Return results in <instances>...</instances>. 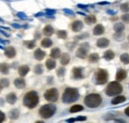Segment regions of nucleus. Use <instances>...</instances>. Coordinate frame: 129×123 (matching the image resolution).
<instances>
[{
	"mask_svg": "<svg viewBox=\"0 0 129 123\" xmlns=\"http://www.w3.org/2000/svg\"><path fill=\"white\" fill-rule=\"evenodd\" d=\"M79 97H80V93L77 88L67 87L63 93L62 100L64 103H72V102L77 101L79 99Z\"/></svg>",
	"mask_w": 129,
	"mask_h": 123,
	"instance_id": "1",
	"label": "nucleus"
},
{
	"mask_svg": "<svg viewBox=\"0 0 129 123\" xmlns=\"http://www.w3.org/2000/svg\"><path fill=\"white\" fill-rule=\"evenodd\" d=\"M39 103V95L37 91L31 90L27 92L23 97V104L28 108H34Z\"/></svg>",
	"mask_w": 129,
	"mask_h": 123,
	"instance_id": "2",
	"label": "nucleus"
},
{
	"mask_svg": "<svg viewBox=\"0 0 129 123\" xmlns=\"http://www.w3.org/2000/svg\"><path fill=\"white\" fill-rule=\"evenodd\" d=\"M84 104L87 106V107L90 108H95L98 107L101 102H102V98L100 96V94H97V93H90V94H87L85 97H84Z\"/></svg>",
	"mask_w": 129,
	"mask_h": 123,
	"instance_id": "3",
	"label": "nucleus"
},
{
	"mask_svg": "<svg viewBox=\"0 0 129 123\" xmlns=\"http://www.w3.org/2000/svg\"><path fill=\"white\" fill-rule=\"evenodd\" d=\"M122 92V85L117 81H111L110 83H108L107 87H106V90L105 93L108 95V96H115V95H118Z\"/></svg>",
	"mask_w": 129,
	"mask_h": 123,
	"instance_id": "4",
	"label": "nucleus"
},
{
	"mask_svg": "<svg viewBox=\"0 0 129 123\" xmlns=\"http://www.w3.org/2000/svg\"><path fill=\"white\" fill-rule=\"evenodd\" d=\"M56 110H57L56 105L49 103V104H45V105H43L42 107L40 108L39 113H40V115H41L43 118H46V119H47V118L52 117V116L55 114Z\"/></svg>",
	"mask_w": 129,
	"mask_h": 123,
	"instance_id": "5",
	"label": "nucleus"
},
{
	"mask_svg": "<svg viewBox=\"0 0 129 123\" xmlns=\"http://www.w3.org/2000/svg\"><path fill=\"white\" fill-rule=\"evenodd\" d=\"M44 97L46 100H48L50 102H56L59 98V92L56 88H49L46 90L45 94H44Z\"/></svg>",
	"mask_w": 129,
	"mask_h": 123,
	"instance_id": "6",
	"label": "nucleus"
},
{
	"mask_svg": "<svg viewBox=\"0 0 129 123\" xmlns=\"http://www.w3.org/2000/svg\"><path fill=\"white\" fill-rule=\"evenodd\" d=\"M108 78V73L105 70H98L95 74V81L97 84H104L106 83Z\"/></svg>",
	"mask_w": 129,
	"mask_h": 123,
	"instance_id": "7",
	"label": "nucleus"
},
{
	"mask_svg": "<svg viewBox=\"0 0 129 123\" xmlns=\"http://www.w3.org/2000/svg\"><path fill=\"white\" fill-rule=\"evenodd\" d=\"M88 51H89V44H87V43H83V44H81V47L77 50L76 55H77L78 58L84 59V58L86 57Z\"/></svg>",
	"mask_w": 129,
	"mask_h": 123,
	"instance_id": "8",
	"label": "nucleus"
},
{
	"mask_svg": "<svg viewBox=\"0 0 129 123\" xmlns=\"http://www.w3.org/2000/svg\"><path fill=\"white\" fill-rule=\"evenodd\" d=\"M4 54H5V56L7 57V58H9V59H13L15 56H16V50H15V48H13V47H7L5 50H4Z\"/></svg>",
	"mask_w": 129,
	"mask_h": 123,
	"instance_id": "9",
	"label": "nucleus"
},
{
	"mask_svg": "<svg viewBox=\"0 0 129 123\" xmlns=\"http://www.w3.org/2000/svg\"><path fill=\"white\" fill-rule=\"evenodd\" d=\"M14 85L19 89H23L26 86V81L23 77H18L14 80Z\"/></svg>",
	"mask_w": 129,
	"mask_h": 123,
	"instance_id": "10",
	"label": "nucleus"
},
{
	"mask_svg": "<svg viewBox=\"0 0 129 123\" xmlns=\"http://www.w3.org/2000/svg\"><path fill=\"white\" fill-rule=\"evenodd\" d=\"M82 27H83V23L80 20L74 21L73 24H72V30L74 32H80V31H81Z\"/></svg>",
	"mask_w": 129,
	"mask_h": 123,
	"instance_id": "11",
	"label": "nucleus"
},
{
	"mask_svg": "<svg viewBox=\"0 0 129 123\" xmlns=\"http://www.w3.org/2000/svg\"><path fill=\"white\" fill-rule=\"evenodd\" d=\"M73 76L76 79H81L83 77L82 75V68H74L73 69Z\"/></svg>",
	"mask_w": 129,
	"mask_h": 123,
	"instance_id": "12",
	"label": "nucleus"
},
{
	"mask_svg": "<svg viewBox=\"0 0 129 123\" xmlns=\"http://www.w3.org/2000/svg\"><path fill=\"white\" fill-rule=\"evenodd\" d=\"M96 45H97V47L100 48V49H104V48L108 47L109 41H108V39H106V38H100V39L97 40Z\"/></svg>",
	"mask_w": 129,
	"mask_h": 123,
	"instance_id": "13",
	"label": "nucleus"
},
{
	"mask_svg": "<svg viewBox=\"0 0 129 123\" xmlns=\"http://www.w3.org/2000/svg\"><path fill=\"white\" fill-rule=\"evenodd\" d=\"M46 56V53L44 51H42L41 49H37L35 52H34V58L38 61H42Z\"/></svg>",
	"mask_w": 129,
	"mask_h": 123,
	"instance_id": "14",
	"label": "nucleus"
},
{
	"mask_svg": "<svg viewBox=\"0 0 129 123\" xmlns=\"http://www.w3.org/2000/svg\"><path fill=\"white\" fill-rule=\"evenodd\" d=\"M127 77V73H126V71H124V70H119L117 73H116V80H118V81H121V80H124L125 78Z\"/></svg>",
	"mask_w": 129,
	"mask_h": 123,
	"instance_id": "15",
	"label": "nucleus"
},
{
	"mask_svg": "<svg viewBox=\"0 0 129 123\" xmlns=\"http://www.w3.org/2000/svg\"><path fill=\"white\" fill-rule=\"evenodd\" d=\"M30 71V68L28 66H21L19 69H18V73H19V76L20 77H25Z\"/></svg>",
	"mask_w": 129,
	"mask_h": 123,
	"instance_id": "16",
	"label": "nucleus"
},
{
	"mask_svg": "<svg viewBox=\"0 0 129 123\" xmlns=\"http://www.w3.org/2000/svg\"><path fill=\"white\" fill-rule=\"evenodd\" d=\"M16 100H17L16 94L13 93V92H10L9 94L6 95V101H7L8 103H10V104H14V103L16 102Z\"/></svg>",
	"mask_w": 129,
	"mask_h": 123,
	"instance_id": "17",
	"label": "nucleus"
},
{
	"mask_svg": "<svg viewBox=\"0 0 129 123\" xmlns=\"http://www.w3.org/2000/svg\"><path fill=\"white\" fill-rule=\"evenodd\" d=\"M125 100H126L125 96H123V95H117L116 97H114L112 100H111V103H112L113 105H115V104L122 103V102H124Z\"/></svg>",
	"mask_w": 129,
	"mask_h": 123,
	"instance_id": "18",
	"label": "nucleus"
},
{
	"mask_svg": "<svg viewBox=\"0 0 129 123\" xmlns=\"http://www.w3.org/2000/svg\"><path fill=\"white\" fill-rule=\"evenodd\" d=\"M104 33V27L101 25V24H98L96 25L95 27H94V29H93V34L95 35V36H100V35H102Z\"/></svg>",
	"mask_w": 129,
	"mask_h": 123,
	"instance_id": "19",
	"label": "nucleus"
},
{
	"mask_svg": "<svg viewBox=\"0 0 129 123\" xmlns=\"http://www.w3.org/2000/svg\"><path fill=\"white\" fill-rule=\"evenodd\" d=\"M50 56H51V58H53V59H58V58H60V57L62 56L60 49H59V48H54V49L51 51Z\"/></svg>",
	"mask_w": 129,
	"mask_h": 123,
	"instance_id": "20",
	"label": "nucleus"
},
{
	"mask_svg": "<svg viewBox=\"0 0 129 123\" xmlns=\"http://www.w3.org/2000/svg\"><path fill=\"white\" fill-rule=\"evenodd\" d=\"M70 60H71V57L68 53H63L62 54V56H61V64L62 65H64V66L68 65L70 63Z\"/></svg>",
	"mask_w": 129,
	"mask_h": 123,
	"instance_id": "21",
	"label": "nucleus"
},
{
	"mask_svg": "<svg viewBox=\"0 0 129 123\" xmlns=\"http://www.w3.org/2000/svg\"><path fill=\"white\" fill-rule=\"evenodd\" d=\"M43 33H44L45 36L50 37V36H52V35L54 34V28H53L51 25H47V26H45V28L43 29Z\"/></svg>",
	"mask_w": 129,
	"mask_h": 123,
	"instance_id": "22",
	"label": "nucleus"
},
{
	"mask_svg": "<svg viewBox=\"0 0 129 123\" xmlns=\"http://www.w3.org/2000/svg\"><path fill=\"white\" fill-rule=\"evenodd\" d=\"M56 61H55V59H53V58H51V59H48L47 61H46V67H47V69L48 70H53V69H55L56 68Z\"/></svg>",
	"mask_w": 129,
	"mask_h": 123,
	"instance_id": "23",
	"label": "nucleus"
},
{
	"mask_svg": "<svg viewBox=\"0 0 129 123\" xmlns=\"http://www.w3.org/2000/svg\"><path fill=\"white\" fill-rule=\"evenodd\" d=\"M84 22H85L87 25H92V24H94V23L96 22V18H95V16H93V15L86 16V17L84 18Z\"/></svg>",
	"mask_w": 129,
	"mask_h": 123,
	"instance_id": "24",
	"label": "nucleus"
},
{
	"mask_svg": "<svg viewBox=\"0 0 129 123\" xmlns=\"http://www.w3.org/2000/svg\"><path fill=\"white\" fill-rule=\"evenodd\" d=\"M114 53H113V51L111 50H108V51H106V52H104V54H103V58L106 60V61H111L113 58H114Z\"/></svg>",
	"mask_w": 129,
	"mask_h": 123,
	"instance_id": "25",
	"label": "nucleus"
},
{
	"mask_svg": "<svg viewBox=\"0 0 129 123\" xmlns=\"http://www.w3.org/2000/svg\"><path fill=\"white\" fill-rule=\"evenodd\" d=\"M52 45H53V42H52V40L50 38H45L41 42V46L43 48H50Z\"/></svg>",
	"mask_w": 129,
	"mask_h": 123,
	"instance_id": "26",
	"label": "nucleus"
},
{
	"mask_svg": "<svg viewBox=\"0 0 129 123\" xmlns=\"http://www.w3.org/2000/svg\"><path fill=\"white\" fill-rule=\"evenodd\" d=\"M124 29H125V27H124L123 23L118 22V23L114 24V30H115V32H123Z\"/></svg>",
	"mask_w": 129,
	"mask_h": 123,
	"instance_id": "27",
	"label": "nucleus"
},
{
	"mask_svg": "<svg viewBox=\"0 0 129 123\" xmlns=\"http://www.w3.org/2000/svg\"><path fill=\"white\" fill-rule=\"evenodd\" d=\"M98 60H99V56L96 53H92L88 57V61L89 63H96V61H98Z\"/></svg>",
	"mask_w": 129,
	"mask_h": 123,
	"instance_id": "28",
	"label": "nucleus"
},
{
	"mask_svg": "<svg viewBox=\"0 0 129 123\" xmlns=\"http://www.w3.org/2000/svg\"><path fill=\"white\" fill-rule=\"evenodd\" d=\"M23 44L25 45L26 48H28V49H34L35 46H36V42H35V40H32V41H24Z\"/></svg>",
	"mask_w": 129,
	"mask_h": 123,
	"instance_id": "29",
	"label": "nucleus"
},
{
	"mask_svg": "<svg viewBox=\"0 0 129 123\" xmlns=\"http://www.w3.org/2000/svg\"><path fill=\"white\" fill-rule=\"evenodd\" d=\"M83 110V107L80 105V104H78V105H74V106H72L71 109H70V112L71 113H76V112H79V111H82Z\"/></svg>",
	"mask_w": 129,
	"mask_h": 123,
	"instance_id": "30",
	"label": "nucleus"
},
{
	"mask_svg": "<svg viewBox=\"0 0 129 123\" xmlns=\"http://www.w3.org/2000/svg\"><path fill=\"white\" fill-rule=\"evenodd\" d=\"M9 116H10L11 119H17V118L19 117V110H18V109H13V110H11L10 113H9Z\"/></svg>",
	"mask_w": 129,
	"mask_h": 123,
	"instance_id": "31",
	"label": "nucleus"
},
{
	"mask_svg": "<svg viewBox=\"0 0 129 123\" xmlns=\"http://www.w3.org/2000/svg\"><path fill=\"white\" fill-rule=\"evenodd\" d=\"M120 61H122L124 65H128L129 64V55L128 54H122L120 56Z\"/></svg>",
	"mask_w": 129,
	"mask_h": 123,
	"instance_id": "32",
	"label": "nucleus"
},
{
	"mask_svg": "<svg viewBox=\"0 0 129 123\" xmlns=\"http://www.w3.org/2000/svg\"><path fill=\"white\" fill-rule=\"evenodd\" d=\"M123 32H116L114 35H113V38L115 39V40H117V41H121V40H123Z\"/></svg>",
	"mask_w": 129,
	"mask_h": 123,
	"instance_id": "33",
	"label": "nucleus"
},
{
	"mask_svg": "<svg viewBox=\"0 0 129 123\" xmlns=\"http://www.w3.org/2000/svg\"><path fill=\"white\" fill-rule=\"evenodd\" d=\"M43 66L42 65H37L36 67H35V74H37V75H41V74H43Z\"/></svg>",
	"mask_w": 129,
	"mask_h": 123,
	"instance_id": "34",
	"label": "nucleus"
},
{
	"mask_svg": "<svg viewBox=\"0 0 129 123\" xmlns=\"http://www.w3.org/2000/svg\"><path fill=\"white\" fill-rule=\"evenodd\" d=\"M86 117L85 116H81V117H77V118H71V119H67V122H74V121H82L85 120Z\"/></svg>",
	"mask_w": 129,
	"mask_h": 123,
	"instance_id": "35",
	"label": "nucleus"
},
{
	"mask_svg": "<svg viewBox=\"0 0 129 123\" xmlns=\"http://www.w3.org/2000/svg\"><path fill=\"white\" fill-rule=\"evenodd\" d=\"M1 73L4 74V75H7L9 73V70H8V66L6 64H1Z\"/></svg>",
	"mask_w": 129,
	"mask_h": 123,
	"instance_id": "36",
	"label": "nucleus"
},
{
	"mask_svg": "<svg viewBox=\"0 0 129 123\" xmlns=\"http://www.w3.org/2000/svg\"><path fill=\"white\" fill-rule=\"evenodd\" d=\"M120 9H121V11L127 13V12H129V4L128 3H122L120 5Z\"/></svg>",
	"mask_w": 129,
	"mask_h": 123,
	"instance_id": "37",
	"label": "nucleus"
},
{
	"mask_svg": "<svg viewBox=\"0 0 129 123\" xmlns=\"http://www.w3.org/2000/svg\"><path fill=\"white\" fill-rule=\"evenodd\" d=\"M58 37L59 38H61V39H66L67 37H68V34H67V32L64 30H60L58 31Z\"/></svg>",
	"mask_w": 129,
	"mask_h": 123,
	"instance_id": "38",
	"label": "nucleus"
},
{
	"mask_svg": "<svg viewBox=\"0 0 129 123\" xmlns=\"http://www.w3.org/2000/svg\"><path fill=\"white\" fill-rule=\"evenodd\" d=\"M9 86V80L7 78H1V89Z\"/></svg>",
	"mask_w": 129,
	"mask_h": 123,
	"instance_id": "39",
	"label": "nucleus"
},
{
	"mask_svg": "<svg viewBox=\"0 0 129 123\" xmlns=\"http://www.w3.org/2000/svg\"><path fill=\"white\" fill-rule=\"evenodd\" d=\"M64 73H66V70H64V68H60L58 71H57V75L59 76V77H63L64 76Z\"/></svg>",
	"mask_w": 129,
	"mask_h": 123,
	"instance_id": "40",
	"label": "nucleus"
},
{
	"mask_svg": "<svg viewBox=\"0 0 129 123\" xmlns=\"http://www.w3.org/2000/svg\"><path fill=\"white\" fill-rule=\"evenodd\" d=\"M121 19H122V21H124V23H129V14L128 13L123 14L121 16Z\"/></svg>",
	"mask_w": 129,
	"mask_h": 123,
	"instance_id": "41",
	"label": "nucleus"
},
{
	"mask_svg": "<svg viewBox=\"0 0 129 123\" xmlns=\"http://www.w3.org/2000/svg\"><path fill=\"white\" fill-rule=\"evenodd\" d=\"M46 14L47 15H53V14H55L56 13V10H52V9H46Z\"/></svg>",
	"mask_w": 129,
	"mask_h": 123,
	"instance_id": "42",
	"label": "nucleus"
},
{
	"mask_svg": "<svg viewBox=\"0 0 129 123\" xmlns=\"http://www.w3.org/2000/svg\"><path fill=\"white\" fill-rule=\"evenodd\" d=\"M17 16H18L19 18H21V19H27V18H28L23 12H19V13H17Z\"/></svg>",
	"mask_w": 129,
	"mask_h": 123,
	"instance_id": "43",
	"label": "nucleus"
},
{
	"mask_svg": "<svg viewBox=\"0 0 129 123\" xmlns=\"http://www.w3.org/2000/svg\"><path fill=\"white\" fill-rule=\"evenodd\" d=\"M64 11L67 13V14H69V15H71V16H74L75 15V13L72 11V10H70V9H64Z\"/></svg>",
	"mask_w": 129,
	"mask_h": 123,
	"instance_id": "44",
	"label": "nucleus"
},
{
	"mask_svg": "<svg viewBox=\"0 0 129 123\" xmlns=\"http://www.w3.org/2000/svg\"><path fill=\"white\" fill-rule=\"evenodd\" d=\"M88 37V34L85 33V34H82L81 36H78V39H83V38H87Z\"/></svg>",
	"mask_w": 129,
	"mask_h": 123,
	"instance_id": "45",
	"label": "nucleus"
},
{
	"mask_svg": "<svg viewBox=\"0 0 129 123\" xmlns=\"http://www.w3.org/2000/svg\"><path fill=\"white\" fill-rule=\"evenodd\" d=\"M0 115H1V119H0V121L3 122V121H4V113H3V112H0Z\"/></svg>",
	"mask_w": 129,
	"mask_h": 123,
	"instance_id": "46",
	"label": "nucleus"
},
{
	"mask_svg": "<svg viewBox=\"0 0 129 123\" xmlns=\"http://www.w3.org/2000/svg\"><path fill=\"white\" fill-rule=\"evenodd\" d=\"M107 13H108V14H110V15H114L116 12H115V11H113V10H107Z\"/></svg>",
	"mask_w": 129,
	"mask_h": 123,
	"instance_id": "47",
	"label": "nucleus"
},
{
	"mask_svg": "<svg viewBox=\"0 0 129 123\" xmlns=\"http://www.w3.org/2000/svg\"><path fill=\"white\" fill-rule=\"evenodd\" d=\"M80 8H82V9H86V5H82V4H79L78 5Z\"/></svg>",
	"mask_w": 129,
	"mask_h": 123,
	"instance_id": "48",
	"label": "nucleus"
},
{
	"mask_svg": "<svg viewBox=\"0 0 129 123\" xmlns=\"http://www.w3.org/2000/svg\"><path fill=\"white\" fill-rule=\"evenodd\" d=\"M45 14L44 13H42V12H40V13H37V14H35V16L36 17H39V16H44Z\"/></svg>",
	"mask_w": 129,
	"mask_h": 123,
	"instance_id": "49",
	"label": "nucleus"
},
{
	"mask_svg": "<svg viewBox=\"0 0 129 123\" xmlns=\"http://www.w3.org/2000/svg\"><path fill=\"white\" fill-rule=\"evenodd\" d=\"M125 114L127 115V116H129V106L126 109H125Z\"/></svg>",
	"mask_w": 129,
	"mask_h": 123,
	"instance_id": "50",
	"label": "nucleus"
},
{
	"mask_svg": "<svg viewBox=\"0 0 129 123\" xmlns=\"http://www.w3.org/2000/svg\"><path fill=\"white\" fill-rule=\"evenodd\" d=\"M12 26H13V28H20V27H21V26H20V25H18V24H13Z\"/></svg>",
	"mask_w": 129,
	"mask_h": 123,
	"instance_id": "51",
	"label": "nucleus"
},
{
	"mask_svg": "<svg viewBox=\"0 0 129 123\" xmlns=\"http://www.w3.org/2000/svg\"><path fill=\"white\" fill-rule=\"evenodd\" d=\"M1 33H2L3 35H5V36H7V37H9V34H7V33H4V31H1Z\"/></svg>",
	"mask_w": 129,
	"mask_h": 123,
	"instance_id": "52",
	"label": "nucleus"
},
{
	"mask_svg": "<svg viewBox=\"0 0 129 123\" xmlns=\"http://www.w3.org/2000/svg\"><path fill=\"white\" fill-rule=\"evenodd\" d=\"M4 43H5V44H8L9 42H7V41H6V42H4L3 40H1V44H4Z\"/></svg>",
	"mask_w": 129,
	"mask_h": 123,
	"instance_id": "53",
	"label": "nucleus"
},
{
	"mask_svg": "<svg viewBox=\"0 0 129 123\" xmlns=\"http://www.w3.org/2000/svg\"><path fill=\"white\" fill-rule=\"evenodd\" d=\"M99 4H101V5H102V4H108V2H100Z\"/></svg>",
	"mask_w": 129,
	"mask_h": 123,
	"instance_id": "54",
	"label": "nucleus"
},
{
	"mask_svg": "<svg viewBox=\"0 0 129 123\" xmlns=\"http://www.w3.org/2000/svg\"><path fill=\"white\" fill-rule=\"evenodd\" d=\"M128 41H129V36H128Z\"/></svg>",
	"mask_w": 129,
	"mask_h": 123,
	"instance_id": "55",
	"label": "nucleus"
}]
</instances>
